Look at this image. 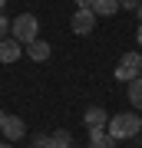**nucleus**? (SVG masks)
<instances>
[{
	"label": "nucleus",
	"instance_id": "nucleus-1",
	"mask_svg": "<svg viewBox=\"0 0 142 148\" xmlns=\"http://www.w3.org/2000/svg\"><path fill=\"white\" fill-rule=\"evenodd\" d=\"M109 135L116 138H132V135H139L142 132V119L136 115V112H119V115H109Z\"/></svg>",
	"mask_w": 142,
	"mask_h": 148
},
{
	"label": "nucleus",
	"instance_id": "nucleus-17",
	"mask_svg": "<svg viewBox=\"0 0 142 148\" xmlns=\"http://www.w3.org/2000/svg\"><path fill=\"white\" fill-rule=\"evenodd\" d=\"M76 7H93V0H76Z\"/></svg>",
	"mask_w": 142,
	"mask_h": 148
},
{
	"label": "nucleus",
	"instance_id": "nucleus-22",
	"mask_svg": "<svg viewBox=\"0 0 142 148\" xmlns=\"http://www.w3.org/2000/svg\"><path fill=\"white\" fill-rule=\"evenodd\" d=\"M0 148H13V145H0Z\"/></svg>",
	"mask_w": 142,
	"mask_h": 148
},
{
	"label": "nucleus",
	"instance_id": "nucleus-6",
	"mask_svg": "<svg viewBox=\"0 0 142 148\" xmlns=\"http://www.w3.org/2000/svg\"><path fill=\"white\" fill-rule=\"evenodd\" d=\"M23 53V43H17L13 36L10 40H0V63H17Z\"/></svg>",
	"mask_w": 142,
	"mask_h": 148
},
{
	"label": "nucleus",
	"instance_id": "nucleus-3",
	"mask_svg": "<svg viewBox=\"0 0 142 148\" xmlns=\"http://www.w3.org/2000/svg\"><path fill=\"white\" fill-rule=\"evenodd\" d=\"M142 73V53H122V59H119V66H116V79L119 82H132L136 76Z\"/></svg>",
	"mask_w": 142,
	"mask_h": 148
},
{
	"label": "nucleus",
	"instance_id": "nucleus-16",
	"mask_svg": "<svg viewBox=\"0 0 142 148\" xmlns=\"http://www.w3.org/2000/svg\"><path fill=\"white\" fill-rule=\"evenodd\" d=\"M142 0H119V10H136Z\"/></svg>",
	"mask_w": 142,
	"mask_h": 148
},
{
	"label": "nucleus",
	"instance_id": "nucleus-18",
	"mask_svg": "<svg viewBox=\"0 0 142 148\" xmlns=\"http://www.w3.org/2000/svg\"><path fill=\"white\" fill-rule=\"evenodd\" d=\"M136 40H139V46H142V23H139V30H136Z\"/></svg>",
	"mask_w": 142,
	"mask_h": 148
},
{
	"label": "nucleus",
	"instance_id": "nucleus-14",
	"mask_svg": "<svg viewBox=\"0 0 142 148\" xmlns=\"http://www.w3.org/2000/svg\"><path fill=\"white\" fill-rule=\"evenodd\" d=\"M33 148H53L50 135H37V138H33Z\"/></svg>",
	"mask_w": 142,
	"mask_h": 148
},
{
	"label": "nucleus",
	"instance_id": "nucleus-7",
	"mask_svg": "<svg viewBox=\"0 0 142 148\" xmlns=\"http://www.w3.org/2000/svg\"><path fill=\"white\" fill-rule=\"evenodd\" d=\"M26 56L37 59V63L50 59V43H46V40H33V43H26Z\"/></svg>",
	"mask_w": 142,
	"mask_h": 148
},
{
	"label": "nucleus",
	"instance_id": "nucleus-12",
	"mask_svg": "<svg viewBox=\"0 0 142 148\" xmlns=\"http://www.w3.org/2000/svg\"><path fill=\"white\" fill-rule=\"evenodd\" d=\"M89 148H116V138L106 135V138H99V142H89Z\"/></svg>",
	"mask_w": 142,
	"mask_h": 148
},
{
	"label": "nucleus",
	"instance_id": "nucleus-8",
	"mask_svg": "<svg viewBox=\"0 0 142 148\" xmlns=\"http://www.w3.org/2000/svg\"><path fill=\"white\" fill-rule=\"evenodd\" d=\"M119 10V0H93V13L96 16H112Z\"/></svg>",
	"mask_w": 142,
	"mask_h": 148
},
{
	"label": "nucleus",
	"instance_id": "nucleus-13",
	"mask_svg": "<svg viewBox=\"0 0 142 148\" xmlns=\"http://www.w3.org/2000/svg\"><path fill=\"white\" fill-rule=\"evenodd\" d=\"M106 132H109L106 125H93V128H89V138H93V142H99V138H106Z\"/></svg>",
	"mask_w": 142,
	"mask_h": 148
},
{
	"label": "nucleus",
	"instance_id": "nucleus-9",
	"mask_svg": "<svg viewBox=\"0 0 142 148\" xmlns=\"http://www.w3.org/2000/svg\"><path fill=\"white\" fill-rule=\"evenodd\" d=\"M86 125H109V119H106V109H99V106H89L86 109Z\"/></svg>",
	"mask_w": 142,
	"mask_h": 148
},
{
	"label": "nucleus",
	"instance_id": "nucleus-10",
	"mask_svg": "<svg viewBox=\"0 0 142 148\" xmlns=\"http://www.w3.org/2000/svg\"><path fill=\"white\" fill-rule=\"evenodd\" d=\"M129 102H132V109L142 112V76H136V79L129 82Z\"/></svg>",
	"mask_w": 142,
	"mask_h": 148
},
{
	"label": "nucleus",
	"instance_id": "nucleus-4",
	"mask_svg": "<svg viewBox=\"0 0 142 148\" xmlns=\"http://www.w3.org/2000/svg\"><path fill=\"white\" fill-rule=\"evenodd\" d=\"M96 20H99V16L93 13V7H76V16H73V33H79V36L93 33Z\"/></svg>",
	"mask_w": 142,
	"mask_h": 148
},
{
	"label": "nucleus",
	"instance_id": "nucleus-11",
	"mask_svg": "<svg viewBox=\"0 0 142 148\" xmlns=\"http://www.w3.org/2000/svg\"><path fill=\"white\" fill-rule=\"evenodd\" d=\"M50 142H53V148H73V135H69L66 128H56V132L50 135Z\"/></svg>",
	"mask_w": 142,
	"mask_h": 148
},
{
	"label": "nucleus",
	"instance_id": "nucleus-21",
	"mask_svg": "<svg viewBox=\"0 0 142 148\" xmlns=\"http://www.w3.org/2000/svg\"><path fill=\"white\" fill-rule=\"evenodd\" d=\"M3 119H7V112H0V122H3Z\"/></svg>",
	"mask_w": 142,
	"mask_h": 148
},
{
	"label": "nucleus",
	"instance_id": "nucleus-5",
	"mask_svg": "<svg viewBox=\"0 0 142 148\" xmlns=\"http://www.w3.org/2000/svg\"><path fill=\"white\" fill-rule=\"evenodd\" d=\"M0 132H3V138H10V142H17V138H23L26 125H23V119H17V115H7L3 122H0Z\"/></svg>",
	"mask_w": 142,
	"mask_h": 148
},
{
	"label": "nucleus",
	"instance_id": "nucleus-19",
	"mask_svg": "<svg viewBox=\"0 0 142 148\" xmlns=\"http://www.w3.org/2000/svg\"><path fill=\"white\" fill-rule=\"evenodd\" d=\"M136 16H139V23H142V3H139V7H136Z\"/></svg>",
	"mask_w": 142,
	"mask_h": 148
},
{
	"label": "nucleus",
	"instance_id": "nucleus-2",
	"mask_svg": "<svg viewBox=\"0 0 142 148\" xmlns=\"http://www.w3.org/2000/svg\"><path fill=\"white\" fill-rule=\"evenodd\" d=\"M10 33H13L17 43H23V46H26V43L40 40V36H37V33H40V20H37L33 13H20V16L10 23Z\"/></svg>",
	"mask_w": 142,
	"mask_h": 148
},
{
	"label": "nucleus",
	"instance_id": "nucleus-20",
	"mask_svg": "<svg viewBox=\"0 0 142 148\" xmlns=\"http://www.w3.org/2000/svg\"><path fill=\"white\" fill-rule=\"evenodd\" d=\"M3 3H7V0H0V13H3Z\"/></svg>",
	"mask_w": 142,
	"mask_h": 148
},
{
	"label": "nucleus",
	"instance_id": "nucleus-15",
	"mask_svg": "<svg viewBox=\"0 0 142 148\" xmlns=\"http://www.w3.org/2000/svg\"><path fill=\"white\" fill-rule=\"evenodd\" d=\"M10 23H13V20H7V16L0 13V40H7V33H10Z\"/></svg>",
	"mask_w": 142,
	"mask_h": 148
}]
</instances>
